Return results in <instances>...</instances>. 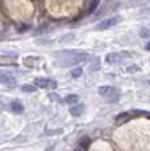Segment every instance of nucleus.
I'll use <instances>...</instances> for the list:
<instances>
[{
    "label": "nucleus",
    "mask_w": 150,
    "mask_h": 151,
    "mask_svg": "<svg viewBox=\"0 0 150 151\" xmlns=\"http://www.w3.org/2000/svg\"><path fill=\"white\" fill-rule=\"evenodd\" d=\"M82 74H83V68H80V67H75L71 70V76L73 78H79V76H82Z\"/></svg>",
    "instance_id": "obj_16"
},
{
    "label": "nucleus",
    "mask_w": 150,
    "mask_h": 151,
    "mask_svg": "<svg viewBox=\"0 0 150 151\" xmlns=\"http://www.w3.org/2000/svg\"><path fill=\"white\" fill-rule=\"evenodd\" d=\"M21 91L22 92H27V93H33V92L37 91V87L36 86H32V84H24L21 87Z\"/></svg>",
    "instance_id": "obj_14"
},
{
    "label": "nucleus",
    "mask_w": 150,
    "mask_h": 151,
    "mask_svg": "<svg viewBox=\"0 0 150 151\" xmlns=\"http://www.w3.org/2000/svg\"><path fill=\"white\" fill-rule=\"evenodd\" d=\"M128 57H129V53H125V51H121V53H111V54H107L105 62L109 63V65H116V63L123 62V60Z\"/></svg>",
    "instance_id": "obj_4"
},
{
    "label": "nucleus",
    "mask_w": 150,
    "mask_h": 151,
    "mask_svg": "<svg viewBox=\"0 0 150 151\" xmlns=\"http://www.w3.org/2000/svg\"><path fill=\"white\" fill-rule=\"evenodd\" d=\"M62 55L59 60V65L63 67H69V66H74V65H79L82 62L90 59V55L86 53H78V51H65V53L59 54Z\"/></svg>",
    "instance_id": "obj_1"
},
{
    "label": "nucleus",
    "mask_w": 150,
    "mask_h": 151,
    "mask_svg": "<svg viewBox=\"0 0 150 151\" xmlns=\"http://www.w3.org/2000/svg\"><path fill=\"white\" fill-rule=\"evenodd\" d=\"M0 84L7 87H15L16 86V79L11 74L4 71H0Z\"/></svg>",
    "instance_id": "obj_6"
},
{
    "label": "nucleus",
    "mask_w": 150,
    "mask_h": 151,
    "mask_svg": "<svg viewBox=\"0 0 150 151\" xmlns=\"http://www.w3.org/2000/svg\"><path fill=\"white\" fill-rule=\"evenodd\" d=\"M140 37H141V38H150V28H144V29H141Z\"/></svg>",
    "instance_id": "obj_17"
},
{
    "label": "nucleus",
    "mask_w": 150,
    "mask_h": 151,
    "mask_svg": "<svg viewBox=\"0 0 150 151\" xmlns=\"http://www.w3.org/2000/svg\"><path fill=\"white\" fill-rule=\"evenodd\" d=\"M121 21H123V17L119 16V14H115V16H111L108 19L100 21L95 29L96 30H107V29H111V28L116 27V25H119Z\"/></svg>",
    "instance_id": "obj_3"
},
{
    "label": "nucleus",
    "mask_w": 150,
    "mask_h": 151,
    "mask_svg": "<svg viewBox=\"0 0 150 151\" xmlns=\"http://www.w3.org/2000/svg\"><path fill=\"white\" fill-rule=\"evenodd\" d=\"M40 63V58L38 57H27L24 58V65L28 67H36Z\"/></svg>",
    "instance_id": "obj_10"
},
{
    "label": "nucleus",
    "mask_w": 150,
    "mask_h": 151,
    "mask_svg": "<svg viewBox=\"0 0 150 151\" xmlns=\"http://www.w3.org/2000/svg\"><path fill=\"white\" fill-rule=\"evenodd\" d=\"M75 151H79V150H75Z\"/></svg>",
    "instance_id": "obj_20"
},
{
    "label": "nucleus",
    "mask_w": 150,
    "mask_h": 151,
    "mask_svg": "<svg viewBox=\"0 0 150 151\" xmlns=\"http://www.w3.org/2000/svg\"><path fill=\"white\" fill-rule=\"evenodd\" d=\"M97 92H99L100 96H103L107 101H109V103H117L120 99V91L117 88H115V87H111V86L99 87Z\"/></svg>",
    "instance_id": "obj_2"
},
{
    "label": "nucleus",
    "mask_w": 150,
    "mask_h": 151,
    "mask_svg": "<svg viewBox=\"0 0 150 151\" xmlns=\"http://www.w3.org/2000/svg\"><path fill=\"white\" fill-rule=\"evenodd\" d=\"M99 5H100V0H92L91 4H90V8H88V13H90V14L94 13L95 9H96Z\"/></svg>",
    "instance_id": "obj_15"
},
{
    "label": "nucleus",
    "mask_w": 150,
    "mask_h": 151,
    "mask_svg": "<svg viewBox=\"0 0 150 151\" xmlns=\"http://www.w3.org/2000/svg\"><path fill=\"white\" fill-rule=\"evenodd\" d=\"M49 97H50V99H54V100H59V97L57 96V95H53V93L49 95Z\"/></svg>",
    "instance_id": "obj_18"
},
{
    "label": "nucleus",
    "mask_w": 150,
    "mask_h": 151,
    "mask_svg": "<svg viewBox=\"0 0 150 151\" xmlns=\"http://www.w3.org/2000/svg\"><path fill=\"white\" fill-rule=\"evenodd\" d=\"M9 108H11V112L16 113V114H21V113L24 112V105H22L20 101H12Z\"/></svg>",
    "instance_id": "obj_9"
},
{
    "label": "nucleus",
    "mask_w": 150,
    "mask_h": 151,
    "mask_svg": "<svg viewBox=\"0 0 150 151\" xmlns=\"http://www.w3.org/2000/svg\"><path fill=\"white\" fill-rule=\"evenodd\" d=\"M78 145L80 146V149L82 150H87L88 149V146L91 145V139L90 137H82L79 139V142H78Z\"/></svg>",
    "instance_id": "obj_13"
},
{
    "label": "nucleus",
    "mask_w": 150,
    "mask_h": 151,
    "mask_svg": "<svg viewBox=\"0 0 150 151\" xmlns=\"http://www.w3.org/2000/svg\"><path fill=\"white\" fill-rule=\"evenodd\" d=\"M131 114H129V112H124V113H120V114H117V117H116V124H125L126 121H129L131 120Z\"/></svg>",
    "instance_id": "obj_11"
},
{
    "label": "nucleus",
    "mask_w": 150,
    "mask_h": 151,
    "mask_svg": "<svg viewBox=\"0 0 150 151\" xmlns=\"http://www.w3.org/2000/svg\"><path fill=\"white\" fill-rule=\"evenodd\" d=\"M63 101H65L66 104H69V105H74V104H78V101H79V96L75 93H70L67 95L65 99H63Z\"/></svg>",
    "instance_id": "obj_12"
},
{
    "label": "nucleus",
    "mask_w": 150,
    "mask_h": 151,
    "mask_svg": "<svg viewBox=\"0 0 150 151\" xmlns=\"http://www.w3.org/2000/svg\"><path fill=\"white\" fill-rule=\"evenodd\" d=\"M34 86L38 88H56L57 83L54 80H50L48 78H36L34 79Z\"/></svg>",
    "instance_id": "obj_5"
},
{
    "label": "nucleus",
    "mask_w": 150,
    "mask_h": 151,
    "mask_svg": "<svg viewBox=\"0 0 150 151\" xmlns=\"http://www.w3.org/2000/svg\"><path fill=\"white\" fill-rule=\"evenodd\" d=\"M16 58L8 55H0V66H16Z\"/></svg>",
    "instance_id": "obj_8"
},
{
    "label": "nucleus",
    "mask_w": 150,
    "mask_h": 151,
    "mask_svg": "<svg viewBox=\"0 0 150 151\" xmlns=\"http://www.w3.org/2000/svg\"><path fill=\"white\" fill-rule=\"evenodd\" d=\"M146 50H149V51H150V42L148 43V45H146Z\"/></svg>",
    "instance_id": "obj_19"
},
{
    "label": "nucleus",
    "mask_w": 150,
    "mask_h": 151,
    "mask_svg": "<svg viewBox=\"0 0 150 151\" xmlns=\"http://www.w3.org/2000/svg\"><path fill=\"white\" fill-rule=\"evenodd\" d=\"M84 109H86L84 104H75L70 108V113L74 117H79V116H82L84 113Z\"/></svg>",
    "instance_id": "obj_7"
}]
</instances>
